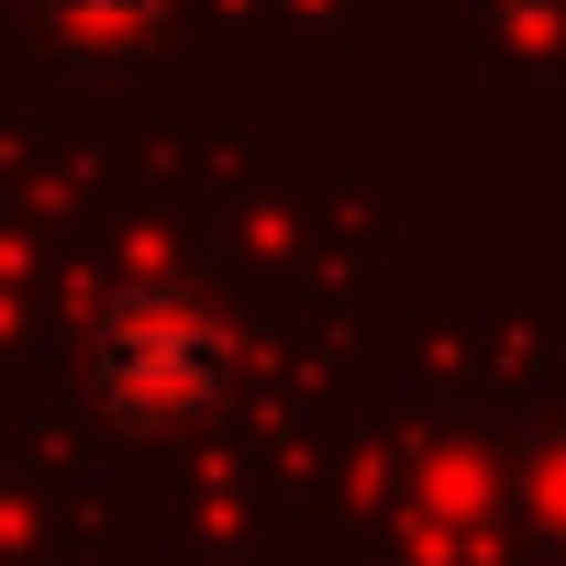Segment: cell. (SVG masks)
I'll return each instance as SVG.
<instances>
[{
    "label": "cell",
    "mask_w": 566,
    "mask_h": 566,
    "mask_svg": "<svg viewBox=\"0 0 566 566\" xmlns=\"http://www.w3.org/2000/svg\"><path fill=\"white\" fill-rule=\"evenodd\" d=\"M222 323L200 312V301H178V290H134V301H112V323H101V356H90V378H101V400L112 411H200L211 389H222Z\"/></svg>",
    "instance_id": "6da1fadb"
}]
</instances>
